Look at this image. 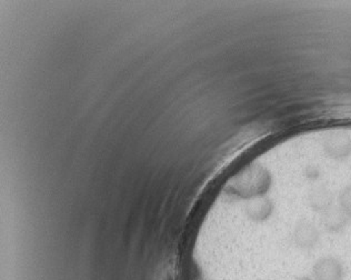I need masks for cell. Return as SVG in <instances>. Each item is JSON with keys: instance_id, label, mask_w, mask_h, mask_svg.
<instances>
[{"instance_id": "6da1fadb", "label": "cell", "mask_w": 351, "mask_h": 280, "mask_svg": "<svg viewBox=\"0 0 351 280\" xmlns=\"http://www.w3.org/2000/svg\"><path fill=\"white\" fill-rule=\"evenodd\" d=\"M345 276L343 265L332 257L318 260L313 268V280H343Z\"/></svg>"}, {"instance_id": "7a4b0ae2", "label": "cell", "mask_w": 351, "mask_h": 280, "mask_svg": "<svg viewBox=\"0 0 351 280\" xmlns=\"http://www.w3.org/2000/svg\"><path fill=\"white\" fill-rule=\"evenodd\" d=\"M293 240L299 248L311 249L316 246L318 242V233L316 228L311 224L302 222L297 226L293 233Z\"/></svg>"}, {"instance_id": "3957f363", "label": "cell", "mask_w": 351, "mask_h": 280, "mask_svg": "<svg viewBox=\"0 0 351 280\" xmlns=\"http://www.w3.org/2000/svg\"><path fill=\"white\" fill-rule=\"evenodd\" d=\"M345 211H330L327 213L326 216V226H327L330 231H338L339 228L343 227V222H345Z\"/></svg>"}, {"instance_id": "277c9868", "label": "cell", "mask_w": 351, "mask_h": 280, "mask_svg": "<svg viewBox=\"0 0 351 280\" xmlns=\"http://www.w3.org/2000/svg\"><path fill=\"white\" fill-rule=\"evenodd\" d=\"M340 202H341V208H343L346 215L349 218H351V186L343 190V193L341 194V198H340Z\"/></svg>"}, {"instance_id": "5b68a950", "label": "cell", "mask_w": 351, "mask_h": 280, "mask_svg": "<svg viewBox=\"0 0 351 280\" xmlns=\"http://www.w3.org/2000/svg\"><path fill=\"white\" fill-rule=\"evenodd\" d=\"M329 198H328V196L326 195V193L324 191H318V193L315 194L313 196V198H311V204H313V207L318 208V209H322V208L327 207L328 205H329Z\"/></svg>"}, {"instance_id": "8992f818", "label": "cell", "mask_w": 351, "mask_h": 280, "mask_svg": "<svg viewBox=\"0 0 351 280\" xmlns=\"http://www.w3.org/2000/svg\"><path fill=\"white\" fill-rule=\"evenodd\" d=\"M295 280H313L311 277H308V276H302V277L295 278Z\"/></svg>"}]
</instances>
